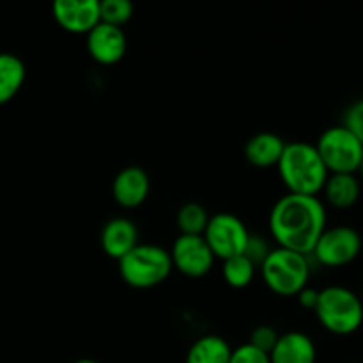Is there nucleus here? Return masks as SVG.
<instances>
[{
	"mask_svg": "<svg viewBox=\"0 0 363 363\" xmlns=\"http://www.w3.org/2000/svg\"><path fill=\"white\" fill-rule=\"evenodd\" d=\"M298 301H300V305L303 308H307V311H314L315 305H318V300H319V291L312 289V287H305L303 291H300L298 293Z\"/></svg>",
	"mask_w": 363,
	"mask_h": 363,
	"instance_id": "a878e982",
	"label": "nucleus"
},
{
	"mask_svg": "<svg viewBox=\"0 0 363 363\" xmlns=\"http://www.w3.org/2000/svg\"><path fill=\"white\" fill-rule=\"evenodd\" d=\"M272 252V248H269V245L266 243L264 238L261 236H254V234H250V238H248V243H247V248H245V254L248 259H250L252 262H254L255 266H261L262 261H264L266 257H268V254Z\"/></svg>",
	"mask_w": 363,
	"mask_h": 363,
	"instance_id": "393cba45",
	"label": "nucleus"
},
{
	"mask_svg": "<svg viewBox=\"0 0 363 363\" xmlns=\"http://www.w3.org/2000/svg\"><path fill=\"white\" fill-rule=\"evenodd\" d=\"M284 149H286V142L282 140V137L262 131L248 138L245 145V158L257 169H269V167L279 165Z\"/></svg>",
	"mask_w": 363,
	"mask_h": 363,
	"instance_id": "2eb2a0df",
	"label": "nucleus"
},
{
	"mask_svg": "<svg viewBox=\"0 0 363 363\" xmlns=\"http://www.w3.org/2000/svg\"><path fill=\"white\" fill-rule=\"evenodd\" d=\"M362 252V236L351 225L326 227L311 252L315 262L325 268H344L357 261Z\"/></svg>",
	"mask_w": 363,
	"mask_h": 363,
	"instance_id": "0eeeda50",
	"label": "nucleus"
},
{
	"mask_svg": "<svg viewBox=\"0 0 363 363\" xmlns=\"http://www.w3.org/2000/svg\"><path fill=\"white\" fill-rule=\"evenodd\" d=\"M328 215L319 197L286 194L269 213V233L280 248L311 255L325 233Z\"/></svg>",
	"mask_w": 363,
	"mask_h": 363,
	"instance_id": "f257e3e1",
	"label": "nucleus"
},
{
	"mask_svg": "<svg viewBox=\"0 0 363 363\" xmlns=\"http://www.w3.org/2000/svg\"><path fill=\"white\" fill-rule=\"evenodd\" d=\"M133 16V4L130 0H103L99 2V18L103 23L123 28Z\"/></svg>",
	"mask_w": 363,
	"mask_h": 363,
	"instance_id": "412c9836",
	"label": "nucleus"
},
{
	"mask_svg": "<svg viewBox=\"0 0 363 363\" xmlns=\"http://www.w3.org/2000/svg\"><path fill=\"white\" fill-rule=\"evenodd\" d=\"M259 269L268 289L279 296H298L311 280L308 255L287 248H272Z\"/></svg>",
	"mask_w": 363,
	"mask_h": 363,
	"instance_id": "39448f33",
	"label": "nucleus"
},
{
	"mask_svg": "<svg viewBox=\"0 0 363 363\" xmlns=\"http://www.w3.org/2000/svg\"><path fill=\"white\" fill-rule=\"evenodd\" d=\"M358 172H360L363 176V158H362V163H360V169H358Z\"/></svg>",
	"mask_w": 363,
	"mask_h": 363,
	"instance_id": "cd10ccee",
	"label": "nucleus"
},
{
	"mask_svg": "<svg viewBox=\"0 0 363 363\" xmlns=\"http://www.w3.org/2000/svg\"><path fill=\"white\" fill-rule=\"evenodd\" d=\"M202 238L206 240L215 259L227 261V259L245 254L250 233L243 220L238 218L233 213H216V215L209 216L208 227H206Z\"/></svg>",
	"mask_w": 363,
	"mask_h": 363,
	"instance_id": "6e6552de",
	"label": "nucleus"
},
{
	"mask_svg": "<svg viewBox=\"0 0 363 363\" xmlns=\"http://www.w3.org/2000/svg\"><path fill=\"white\" fill-rule=\"evenodd\" d=\"M233 347L223 337L204 335L195 340L186 353V363H229Z\"/></svg>",
	"mask_w": 363,
	"mask_h": 363,
	"instance_id": "a211bd4d",
	"label": "nucleus"
},
{
	"mask_svg": "<svg viewBox=\"0 0 363 363\" xmlns=\"http://www.w3.org/2000/svg\"><path fill=\"white\" fill-rule=\"evenodd\" d=\"M174 269L183 273L188 279H202L211 272L215 264V255L209 250L202 236H186L179 234L170 248Z\"/></svg>",
	"mask_w": 363,
	"mask_h": 363,
	"instance_id": "1a4fd4ad",
	"label": "nucleus"
},
{
	"mask_svg": "<svg viewBox=\"0 0 363 363\" xmlns=\"http://www.w3.org/2000/svg\"><path fill=\"white\" fill-rule=\"evenodd\" d=\"M360 300H362V305H363V289H362V294H360Z\"/></svg>",
	"mask_w": 363,
	"mask_h": 363,
	"instance_id": "c85d7f7f",
	"label": "nucleus"
},
{
	"mask_svg": "<svg viewBox=\"0 0 363 363\" xmlns=\"http://www.w3.org/2000/svg\"><path fill=\"white\" fill-rule=\"evenodd\" d=\"M318 350L307 333L287 332L279 337L269 353V363H315Z\"/></svg>",
	"mask_w": 363,
	"mask_h": 363,
	"instance_id": "4468645a",
	"label": "nucleus"
},
{
	"mask_svg": "<svg viewBox=\"0 0 363 363\" xmlns=\"http://www.w3.org/2000/svg\"><path fill=\"white\" fill-rule=\"evenodd\" d=\"M74 363H99V362L91 360V358H82V360H78V362H74Z\"/></svg>",
	"mask_w": 363,
	"mask_h": 363,
	"instance_id": "bb28decb",
	"label": "nucleus"
},
{
	"mask_svg": "<svg viewBox=\"0 0 363 363\" xmlns=\"http://www.w3.org/2000/svg\"><path fill=\"white\" fill-rule=\"evenodd\" d=\"M314 145L330 174H357L360 169L363 142L342 124L323 131Z\"/></svg>",
	"mask_w": 363,
	"mask_h": 363,
	"instance_id": "423d86ee",
	"label": "nucleus"
},
{
	"mask_svg": "<svg viewBox=\"0 0 363 363\" xmlns=\"http://www.w3.org/2000/svg\"><path fill=\"white\" fill-rule=\"evenodd\" d=\"M117 262L121 279L133 289H152L165 282L174 269L170 252L151 243H138Z\"/></svg>",
	"mask_w": 363,
	"mask_h": 363,
	"instance_id": "20e7f679",
	"label": "nucleus"
},
{
	"mask_svg": "<svg viewBox=\"0 0 363 363\" xmlns=\"http://www.w3.org/2000/svg\"><path fill=\"white\" fill-rule=\"evenodd\" d=\"M255 272H257V266L247 255H236V257L223 261V280L230 287H234V289H245V287L250 286L255 277Z\"/></svg>",
	"mask_w": 363,
	"mask_h": 363,
	"instance_id": "aec40b11",
	"label": "nucleus"
},
{
	"mask_svg": "<svg viewBox=\"0 0 363 363\" xmlns=\"http://www.w3.org/2000/svg\"><path fill=\"white\" fill-rule=\"evenodd\" d=\"M314 312L319 325L333 335H353L363 325L360 296L344 286H330L319 291Z\"/></svg>",
	"mask_w": 363,
	"mask_h": 363,
	"instance_id": "7ed1b4c3",
	"label": "nucleus"
},
{
	"mask_svg": "<svg viewBox=\"0 0 363 363\" xmlns=\"http://www.w3.org/2000/svg\"><path fill=\"white\" fill-rule=\"evenodd\" d=\"M321 194L332 208L350 209L362 195L360 179L357 174H330Z\"/></svg>",
	"mask_w": 363,
	"mask_h": 363,
	"instance_id": "dca6fc26",
	"label": "nucleus"
},
{
	"mask_svg": "<svg viewBox=\"0 0 363 363\" xmlns=\"http://www.w3.org/2000/svg\"><path fill=\"white\" fill-rule=\"evenodd\" d=\"M229 363H269V354L255 350L254 346H250L247 342L243 346L233 350Z\"/></svg>",
	"mask_w": 363,
	"mask_h": 363,
	"instance_id": "b1692460",
	"label": "nucleus"
},
{
	"mask_svg": "<svg viewBox=\"0 0 363 363\" xmlns=\"http://www.w3.org/2000/svg\"><path fill=\"white\" fill-rule=\"evenodd\" d=\"M277 169L280 179L286 184L287 194L308 197H319L330 176L315 145L308 142L286 144Z\"/></svg>",
	"mask_w": 363,
	"mask_h": 363,
	"instance_id": "f03ea898",
	"label": "nucleus"
},
{
	"mask_svg": "<svg viewBox=\"0 0 363 363\" xmlns=\"http://www.w3.org/2000/svg\"><path fill=\"white\" fill-rule=\"evenodd\" d=\"M279 337H280L279 332H277L273 326L261 325L250 333V340H248V344H250V346H254L255 350H259V351H262V353L269 354V353H272L273 347H275Z\"/></svg>",
	"mask_w": 363,
	"mask_h": 363,
	"instance_id": "4be33fe9",
	"label": "nucleus"
},
{
	"mask_svg": "<svg viewBox=\"0 0 363 363\" xmlns=\"http://www.w3.org/2000/svg\"><path fill=\"white\" fill-rule=\"evenodd\" d=\"M138 245V229L130 218H112L101 230V248L108 257L121 261Z\"/></svg>",
	"mask_w": 363,
	"mask_h": 363,
	"instance_id": "ddd939ff",
	"label": "nucleus"
},
{
	"mask_svg": "<svg viewBox=\"0 0 363 363\" xmlns=\"http://www.w3.org/2000/svg\"><path fill=\"white\" fill-rule=\"evenodd\" d=\"M52 11L57 23L69 34L87 35L101 21L98 0H57Z\"/></svg>",
	"mask_w": 363,
	"mask_h": 363,
	"instance_id": "9b49d317",
	"label": "nucleus"
},
{
	"mask_svg": "<svg viewBox=\"0 0 363 363\" xmlns=\"http://www.w3.org/2000/svg\"><path fill=\"white\" fill-rule=\"evenodd\" d=\"M208 222L209 213L199 202H186L184 206H181L176 216L177 229L186 236H202L206 227H208Z\"/></svg>",
	"mask_w": 363,
	"mask_h": 363,
	"instance_id": "6ab92c4d",
	"label": "nucleus"
},
{
	"mask_svg": "<svg viewBox=\"0 0 363 363\" xmlns=\"http://www.w3.org/2000/svg\"><path fill=\"white\" fill-rule=\"evenodd\" d=\"M342 126L363 142V99L347 106L342 116Z\"/></svg>",
	"mask_w": 363,
	"mask_h": 363,
	"instance_id": "5701e85b",
	"label": "nucleus"
},
{
	"mask_svg": "<svg viewBox=\"0 0 363 363\" xmlns=\"http://www.w3.org/2000/svg\"><path fill=\"white\" fill-rule=\"evenodd\" d=\"M128 39L123 28L99 21L87 34V52L101 66H113L126 55Z\"/></svg>",
	"mask_w": 363,
	"mask_h": 363,
	"instance_id": "9d476101",
	"label": "nucleus"
},
{
	"mask_svg": "<svg viewBox=\"0 0 363 363\" xmlns=\"http://www.w3.org/2000/svg\"><path fill=\"white\" fill-rule=\"evenodd\" d=\"M25 64L14 53H0V105L9 103L25 82Z\"/></svg>",
	"mask_w": 363,
	"mask_h": 363,
	"instance_id": "f3484780",
	"label": "nucleus"
},
{
	"mask_svg": "<svg viewBox=\"0 0 363 363\" xmlns=\"http://www.w3.org/2000/svg\"><path fill=\"white\" fill-rule=\"evenodd\" d=\"M149 190H151V183H149L147 172L137 165L124 167L112 183L113 199L124 209H135L144 204Z\"/></svg>",
	"mask_w": 363,
	"mask_h": 363,
	"instance_id": "f8f14e48",
	"label": "nucleus"
}]
</instances>
